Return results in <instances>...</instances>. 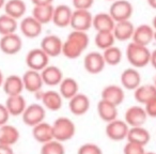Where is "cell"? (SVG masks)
I'll list each match as a JSON object with an SVG mask.
<instances>
[{
  "label": "cell",
  "mask_w": 156,
  "mask_h": 154,
  "mask_svg": "<svg viewBox=\"0 0 156 154\" xmlns=\"http://www.w3.org/2000/svg\"><path fill=\"white\" fill-rule=\"evenodd\" d=\"M154 98H156V88L153 84L140 85L134 91L135 101L141 105H145Z\"/></svg>",
  "instance_id": "cell-31"
},
{
  "label": "cell",
  "mask_w": 156,
  "mask_h": 154,
  "mask_svg": "<svg viewBox=\"0 0 156 154\" xmlns=\"http://www.w3.org/2000/svg\"><path fill=\"white\" fill-rule=\"evenodd\" d=\"M93 15L89 10H74L69 27L74 31L87 32L92 27Z\"/></svg>",
  "instance_id": "cell-6"
},
{
  "label": "cell",
  "mask_w": 156,
  "mask_h": 154,
  "mask_svg": "<svg viewBox=\"0 0 156 154\" xmlns=\"http://www.w3.org/2000/svg\"><path fill=\"white\" fill-rule=\"evenodd\" d=\"M5 105L7 107L8 111H9L10 116H13V117L22 116L24 113L26 107L28 106L26 100H25V98L22 94L8 96Z\"/></svg>",
  "instance_id": "cell-24"
},
{
  "label": "cell",
  "mask_w": 156,
  "mask_h": 154,
  "mask_svg": "<svg viewBox=\"0 0 156 154\" xmlns=\"http://www.w3.org/2000/svg\"><path fill=\"white\" fill-rule=\"evenodd\" d=\"M123 153L124 154H145L147 151H145L144 147L142 145H139L137 143H133V142H128L124 145L123 149Z\"/></svg>",
  "instance_id": "cell-39"
},
{
  "label": "cell",
  "mask_w": 156,
  "mask_h": 154,
  "mask_svg": "<svg viewBox=\"0 0 156 154\" xmlns=\"http://www.w3.org/2000/svg\"><path fill=\"white\" fill-rule=\"evenodd\" d=\"M128 131H129V126L127 125V123L124 120L120 119H115L107 123L105 128L106 136L113 141H121L126 139Z\"/></svg>",
  "instance_id": "cell-8"
},
{
  "label": "cell",
  "mask_w": 156,
  "mask_h": 154,
  "mask_svg": "<svg viewBox=\"0 0 156 154\" xmlns=\"http://www.w3.org/2000/svg\"><path fill=\"white\" fill-rule=\"evenodd\" d=\"M147 5L152 8V9L156 10V0H147Z\"/></svg>",
  "instance_id": "cell-46"
},
{
  "label": "cell",
  "mask_w": 156,
  "mask_h": 154,
  "mask_svg": "<svg viewBox=\"0 0 156 154\" xmlns=\"http://www.w3.org/2000/svg\"><path fill=\"white\" fill-rule=\"evenodd\" d=\"M73 10L66 5H59L55 7L52 23L59 28H66L71 24Z\"/></svg>",
  "instance_id": "cell-19"
},
{
  "label": "cell",
  "mask_w": 156,
  "mask_h": 154,
  "mask_svg": "<svg viewBox=\"0 0 156 154\" xmlns=\"http://www.w3.org/2000/svg\"><path fill=\"white\" fill-rule=\"evenodd\" d=\"M31 2L33 3V7H35V5H52L54 0H31Z\"/></svg>",
  "instance_id": "cell-43"
},
{
  "label": "cell",
  "mask_w": 156,
  "mask_h": 154,
  "mask_svg": "<svg viewBox=\"0 0 156 154\" xmlns=\"http://www.w3.org/2000/svg\"><path fill=\"white\" fill-rule=\"evenodd\" d=\"M62 46L63 41L56 34H49L46 35L42 39L41 41V48L48 57H58L62 54Z\"/></svg>",
  "instance_id": "cell-11"
},
{
  "label": "cell",
  "mask_w": 156,
  "mask_h": 154,
  "mask_svg": "<svg viewBox=\"0 0 156 154\" xmlns=\"http://www.w3.org/2000/svg\"><path fill=\"white\" fill-rule=\"evenodd\" d=\"M90 98L86 94L78 93L74 98L69 100V108L73 115L75 116H83L89 111L90 109Z\"/></svg>",
  "instance_id": "cell-20"
},
{
  "label": "cell",
  "mask_w": 156,
  "mask_h": 154,
  "mask_svg": "<svg viewBox=\"0 0 156 154\" xmlns=\"http://www.w3.org/2000/svg\"><path fill=\"white\" fill-rule=\"evenodd\" d=\"M154 41L156 42V31H155V33H154Z\"/></svg>",
  "instance_id": "cell-51"
},
{
  "label": "cell",
  "mask_w": 156,
  "mask_h": 154,
  "mask_svg": "<svg viewBox=\"0 0 156 154\" xmlns=\"http://www.w3.org/2000/svg\"><path fill=\"white\" fill-rule=\"evenodd\" d=\"M32 137L34 140H37L39 143L48 142V141L54 139V132H52V125L47 122H41L37 125L32 127Z\"/></svg>",
  "instance_id": "cell-23"
},
{
  "label": "cell",
  "mask_w": 156,
  "mask_h": 154,
  "mask_svg": "<svg viewBox=\"0 0 156 154\" xmlns=\"http://www.w3.org/2000/svg\"><path fill=\"white\" fill-rule=\"evenodd\" d=\"M90 43L89 35L87 32L81 31H72L65 41H63L62 46V55L67 59H77L80 57L83 52L88 48Z\"/></svg>",
  "instance_id": "cell-1"
},
{
  "label": "cell",
  "mask_w": 156,
  "mask_h": 154,
  "mask_svg": "<svg viewBox=\"0 0 156 154\" xmlns=\"http://www.w3.org/2000/svg\"><path fill=\"white\" fill-rule=\"evenodd\" d=\"M115 35L112 31H103V32H96L94 38V43L100 49L105 50L107 48L115 45Z\"/></svg>",
  "instance_id": "cell-35"
},
{
  "label": "cell",
  "mask_w": 156,
  "mask_h": 154,
  "mask_svg": "<svg viewBox=\"0 0 156 154\" xmlns=\"http://www.w3.org/2000/svg\"><path fill=\"white\" fill-rule=\"evenodd\" d=\"M52 132H54V139L64 142L71 140L76 134V126L72 120L66 117H60L52 124Z\"/></svg>",
  "instance_id": "cell-3"
},
{
  "label": "cell",
  "mask_w": 156,
  "mask_h": 154,
  "mask_svg": "<svg viewBox=\"0 0 156 154\" xmlns=\"http://www.w3.org/2000/svg\"><path fill=\"white\" fill-rule=\"evenodd\" d=\"M98 113L101 120L106 123L118 119V106L101 98L98 103Z\"/></svg>",
  "instance_id": "cell-29"
},
{
  "label": "cell",
  "mask_w": 156,
  "mask_h": 154,
  "mask_svg": "<svg viewBox=\"0 0 156 154\" xmlns=\"http://www.w3.org/2000/svg\"><path fill=\"white\" fill-rule=\"evenodd\" d=\"M59 93L63 98L69 101L76 94L79 93V85L75 79L71 77L63 78V81L59 85Z\"/></svg>",
  "instance_id": "cell-33"
},
{
  "label": "cell",
  "mask_w": 156,
  "mask_h": 154,
  "mask_svg": "<svg viewBox=\"0 0 156 154\" xmlns=\"http://www.w3.org/2000/svg\"><path fill=\"white\" fill-rule=\"evenodd\" d=\"M133 12H134V8L129 1H127V0H115L111 3L108 13L113 18V20L118 23L129 20V18L133 15Z\"/></svg>",
  "instance_id": "cell-5"
},
{
  "label": "cell",
  "mask_w": 156,
  "mask_h": 154,
  "mask_svg": "<svg viewBox=\"0 0 156 154\" xmlns=\"http://www.w3.org/2000/svg\"><path fill=\"white\" fill-rule=\"evenodd\" d=\"M18 27L20 29V32L28 39H35L40 37V34L43 31V25L40 24L32 16L22 18Z\"/></svg>",
  "instance_id": "cell-15"
},
{
  "label": "cell",
  "mask_w": 156,
  "mask_h": 154,
  "mask_svg": "<svg viewBox=\"0 0 156 154\" xmlns=\"http://www.w3.org/2000/svg\"><path fill=\"white\" fill-rule=\"evenodd\" d=\"M115 22L110 16L109 13L101 12L93 16V23L92 27L96 30V32H103V31H112L115 28Z\"/></svg>",
  "instance_id": "cell-30"
},
{
  "label": "cell",
  "mask_w": 156,
  "mask_h": 154,
  "mask_svg": "<svg viewBox=\"0 0 156 154\" xmlns=\"http://www.w3.org/2000/svg\"><path fill=\"white\" fill-rule=\"evenodd\" d=\"M107 1H112L113 2V1H115V0H107Z\"/></svg>",
  "instance_id": "cell-53"
},
{
  "label": "cell",
  "mask_w": 156,
  "mask_h": 154,
  "mask_svg": "<svg viewBox=\"0 0 156 154\" xmlns=\"http://www.w3.org/2000/svg\"><path fill=\"white\" fill-rule=\"evenodd\" d=\"M3 9H5V14L17 20L25 17L27 5L24 0H7Z\"/></svg>",
  "instance_id": "cell-26"
},
{
  "label": "cell",
  "mask_w": 156,
  "mask_h": 154,
  "mask_svg": "<svg viewBox=\"0 0 156 154\" xmlns=\"http://www.w3.org/2000/svg\"><path fill=\"white\" fill-rule=\"evenodd\" d=\"M22 79L25 90H27L30 93H33L34 95L41 92L42 88L44 86L41 72L27 70L24 73V75L22 76Z\"/></svg>",
  "instance_id": "cell-10"
},
{
  "label": "cell",
  "mask_w": 156,
  "mask_h": 154,
  "mask_svg": "<svg viewBox=\"0 0 156 154\" xmlns=\"http://www.w3.org/2000/svg\"><path fill=\"white\" fill-rule=\"evenodd\" d=\"M20 131L11 124L0 126V145L12 147L20 140Z\"/></svg>",
  "instance_id": "cell-28"
},
{
  "label": "cell",
  "mask_w": 156,
  "mask_h": 154,
  "mask_svg": "<svg viewBox=\"0 0 156 154\" xmlns=\"http://www.w3.org/2000/svg\"><path fill=\"white\" fill-rule=\"evenodd\" d=\"M23 41L22 38L16 33L9 35H3L0 39V50L5 55L13 56L22 50Z\"/></svg>",
  "instance_id": "cell-13"
},
{
  "label": "cell",
  "mask_w": 156,
  "mask_h": 154,
  "mask_svg": "<svg viewBox=\"0 0 156 154\" xmlns=\"http://www.w3.org/2000/svg\"><path fill=\"white\" fill-rule=\"evenodd\" d=\"M41 76L44 85L55 87L59 86L63 81V72L56 65H48L43 71H41Z\"/></svg>",
  "instance_id": "cell-21"
},
{
  "label": "cell",
  "mask_w": 156,
  "mask_h": 154,
  "mask_svg": "<svg viewBox=\"0 0 156 154\" xmlns=\"http://www.w3.org/2000/svg\"><path fill=\"white\" fill-rule=\"evenodd\" d=\"M18 23L13 17L7 15V14H2L0 15V35H9L16 33V30L18 29Z\"/></svg>",
  "instance_id": "cell-34"
},
{
  "label": "cell",
  "mask_w": 156,
  "mask_h": 154,
  "mask_svg": "<svg viewBox=\"0 0 156 154\" xmlns=\"http://www.w3.org/2000/svg\"><path fill=\"white\" fill-rule=\"evenodd\" d=\"M3 81H5V76H3V73H2V72L0 71V88L2 87Z\"/></svg>",
  "instance_id": "cell-47"
},
{
  "label": "cell",
  "mask_w": 156,
  "mask_h": 154,
  "mask_svg": "<svg viewBox=\"0 0 156 154\" xmlns=\"http://www.w3.org/2000/svg\"><path fill=\"white\" fill-rule=\"evenodd\" d=\"M40 154H65V149L62 142L52 139L42 145Z\"/></svg>",
  "instance_id": "cell-37"
},
{
  "label": "cell",
  "mask_w": 156,
  "mask_h": 154,
  "mask_svg": "<svg viewBox=\"0 0 156 154\" xmlns=\"http://www.w3.org/2000/svg\"><path fill=\"white\" fill-rule=\"evenodd\" d=\"M101 98L115 105V106H120L125 100V93H124L123 88L120 86L109 85L102 90Z\"/></svg>",
  "instance_id": "cell-18"
},
{
  "label": "cell",
  "mask_w": 156,
  "mask_h": 154,
  "mask_svg": "<svg viewBox=\"0 0 156 154\" xmlns=\"http://www.w3.org/2000/svg\"><path fill=\"white\" fill-rule=\"evenodd\" d=\"M103 57H104V60L106 62V64L111 65V66H115L122 61V54L121 49L117 46H111V47L107 48V49L103 50Z\"/></svg>",
  "instance_id": "cell-36"
},
{
  "label": "cell",
  "mask_w": 156,
  "mask_h": 154,
  "mask_svg": "<svg viewBox=\"0 0 156 154\" xmlns=\"http://www.w3.org/2000/svg\"><path fill=\"white\" fill-rule=\"evenodd\" d=\"M46 117V109L41 103H33L26 107L24 113L22 115L23 122L26 125L33 127L41 122H44Z\"/></svg>",
  "instance_id": "cell-4"
},
{
  "label": "cell",
  "mask_w": 156,
  "mask_h": 154,
  "mask_svg": "<svg viewBox=\"0 0 156 154\" xmlns=\"http://www.w3.org/2000/svg\"><path fill=\"white\" fill-rule=\"evenodd\" d=\"M147 115L145 113L144 107L140 105H134L126 109L124 115V121L127 123L129 127H139L143 126L147 122Z\"/></svg>",
  "instance_id": "cell-9"
},
{
  "label": "cell",
  "mask_w": 156,
  "mask_h": 154,
  "mask_svg": "<svg viewBox=\"0 0 156 154\" xmlns=\"http://www.w3.org/2000/svg\"><path fill=\"white\" fill-rule=\"evenodd\" d=\"M134 24L130 20H124V22L115 23L112 33L115 35V41L126 42L128 40H132L133 34H134Z\"/></svg>",
  "instance_id": "cell-22"
},
{
  "label": "cell",
  "mask_w": 156,
  "mask_h": 154,
  "mask_svg": "<svg viewBox=\"0 0 156 154\" xmlns=\"http://www.w3.org/2000/svg\"><path fill=\"white\" fill-rule=\"evenodd\" d=\"M77 154H103V150L96 143H83L78 149Z\"/></svg>",
  "instance_id": "cell-38"
},
{
  "label": "cell",
  "mask_w": 156,
  "mask_h": 154,
  "mask_svg": "<svg viewBox=\"0 0 156 154\" xmlns=\"http://www.w3.org/2000/svg\"><path fill=\"white\" fill-rule=\"evenodd\" d=\"M5 2H7V0H0V9L5 7Z\"/></svg>",
  "instance_id": "cell-49"
},
{
  "label": "cell",
  "mask_w": 156,
  "mask_h": 154,
  "mask_svg": "<svg viewBox=\"0 0 156 154\" xmlns=\"http://www.w3.org/2000/svg\"><path fill=\"white\" fill-rule=\"evenodd\" d=\"M106 62L102 52H91L86 55L83 59V67L90 74H100L104 71Z\"/></svg>",
  "instance_id": "cell-12"
},
{
  "label": "cell",
  "mask_w": 156,
  "mask_h": 154,
  "mask_svg": "<svg viewBox=\"0 0 156 154\" xmlns=\"http://www.w3.org/2000/svg\"><path fill=\"white\" fill-rule=\"evenodd\" d=\"M154 33H155V31H154L153 27L150 25L142 24L138 27H135L132 42L138 44V45L147 47V45L151 44L152 41H154Z\"/></svg>",
  "instance_id": "cell-16"
},
{
  "label": "cell",
  "mask_w": 156,
  "mask_h": 154,
  "mask_svg": "<svg viewBox=\"0 0 156 154\" xmlns=\"http://www.w3.org/2000/svg\"><path fill=\"white\" fill-rule=\"evenodd\" d=\"M151 26L153 27L154 31H156V16L153 18V20H152V25H151Z\"/></svg>",
  "instance_id": "cell-48"
},
{
  "label": "cell",
  "mask_w": 156,
  "mask_h": 154,
  "mask_svg": "<svg viewBox=\"0 0 156 154\" xmlns=\"http://www.w3.org/2000/svg\"><path fill=\"white\" fill-rule=\"evenodd\" d=\"M150 64L156 70V49L151 52V59H150Z\"/></svg>",
  "instance_id": "cell-45"
},
{
  "label": "cell",
  "mask_w": 156,
  "mask_h": 154,
  "mask_svg": "<svg viewBox=\"0 0 156 154\" xmlns=\"http://www.w3.org/2000/svg\"><path fill=\"white\" fill-rule=\"evenodd\" d=\"M75 10H90L94 5V0H72Z\"/></svg>",
  "instance_id": "cell-40"
},
{
  "label": "cell",
  "mask_w": 156,
  "mask_h": 154,
  "mask_svg": "<svg viewBox=\"0 0 156 154\" xmlns=\"http://www.w3.org/2000/svg\"><path fill=\"white\" fill-rule=\"evenodd\" d=\"M49 63V57L41 49V48H33L27 54L26 56V64L29 70L41 72L48 66Z\"/></svg>",
  "instance_id": "cell-7"
},
{
  "label": "cell",
  "mask_w": 156,
  "mask_h": 154,
  "mask_svg": "<svg viewBox=\"0 0 156 154\" xmlns=\"http://www.w3.org/2000/svg\"><path fill=\"white\" fill-rule=\"evenodd\" d=\"M128 142L137 143L139 145L145 147L151 140V134L150 132L144 128L143 126L139 127H129L127 137H126Z\"/></svg>",
  "instance_id": "cell-27"
},
{
  "label": "cell",
  "mask_w": 156,
  "mask_h": 154,
  "mask_svg": "<svg viewBox=\"0 0 156 154\" xmlns=\"http://www.w3.org/2000/svg\"><path fill=\"white\" fill-rule=\"evenodd\" d=\"M9 118H10V113H9V111H8L5 105L0 104V126L8 124Z\"/></svg>",
  "instance_id": "cell-42"
},
{
  "label": "cell",
  "mask_w": 156,
  "mask_h": 154,
  "mask_svg": "<svg viewBox=\"0 0 156 154\" xmlns=\"http://www.w3.org/2000/svg\"><path fill=\"white\" fill-rule=\"evenodd\" d=\"M120 81H121L122 88L135 91L141 85V75L137 69L128 67L121 73Z\"/></svg>",
  "instance_id": "cell-17"
},
{
  "label": "cell",
  "mask_w": 156,
  "mask_h": 154,
  "mask_svg": "<svg viewBox=\"0 0 156 154\" xmlns=\"http://www.w3.org/2000/svg\"><path fill=\"white\" fill-rule=\"evenodd\" d=\"M2 89L8 96L22 94V92L25 90L22 77L18 75L8 76L7 78H5V81H3Z\"/></svg>",
  "instance_id": "cell-25"
},
{
  "label": "cell",
  "mask_w": 156,
  "mask_h": 154,
  "mask_svg": "<svg viewBox=\"0 0 156 154\" xmlns=\"http://www.w3.org/2000/svg\"><path fill=\"white\" fill-rule=\"evenodd\" d=\"M41 104L44 108L50 111H58L62 108L63 98L58 91L55 90H48V91L42 92L39 98Z\"/></svg>",
  "instance_id": "cell-14"
},
{
  "label": "cell",
  "mask_w": 156,
  "mask_h": 154,
  "mask_svg": "<svg viewBox=\"0 0 156 154\" xmlns=\"http://www.w3.org/2000/svg\"><path fill=\"white\" fill-rule=\"evenodd\" d=\"M0 154H14V150L10 145H0Z\"/></svg>",
  "instance_id": "cell-44"
},
{
  "label": "cell",
  "mask_w": 156,
  "mask_h": 154,
  "mask_svg": "<svg viewBox=\"0 0 156 154\" xmlns=\"http://www.w3.org/2000/svg\"><path fill=\"white\" fill-rule=\"evenodd\" d=\"M153 85L155 86V88H156V75L153 77Z\"/></svg>",
  "instance_id": "cell-50"
},
{
  "label": "cell",
  "mask_w": 156,
  "mask_h": 154,
  "mask_svg": "<svg viewBox=\"0 0 156 154\" xmlns=\"http://www.w3.org/2000/svg\"><path fill=\"white\" fill-rule=\"evenodd\" d=\"M55 7L50 5H35L32 9V17L37 20L41 25H46L52 22Z\"/></svg>",
  "instance_id": "cell-32"
},
{
  "label": "cell",
  "mask_w": 156,
  "mask_h": 154,
  "mask_svg": "<svg viewBox=\"0 0 156 154\" xmlns=\"http://www.w3.org/2000/svg\"><path fill=\"white\" fill-rule=\"evenodd\" d=\"M125 55L127 61L134 69H141L150 64L151 50L147 46L138 45V44L130 42L126 46Z\"/></svg>",
  "instance_id": "cell-2"
},
{
  "label": "cell",
  "mask_w": 156,
  "mask_h": 154,
  "mask_svg": "<svg viewBox=\"0 0 156 154\" xmlns=\"http://www.w3.org/2000/svg\"><path fill=\"white\" fill-rule=\"evenodd\" d=\"M144 109H145V113H147V117L156 118V98L149 101V102L144 105Z\"/></svg>",
  "instance_id": "cell-41"
},
{
  "label": "cell",
  "mask_w": 156,
  "mask_h": 154,
  "mask_svg": "<svg viewBox=\"0 0 156 154\" xmlns=\"http://www.w3.org/2000/svg\"><path fill=\"white\" fill-rule=\"evenodd\" d=\"M145 154H156V153H154V152H147Z\"/></svg>",
  "instance_id": "cell-52"
}]
</instances>
